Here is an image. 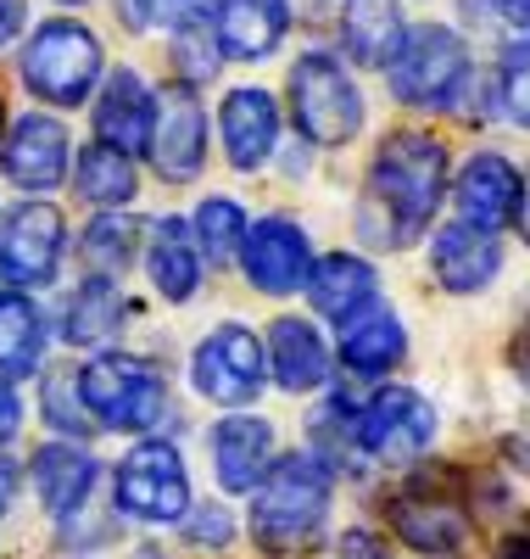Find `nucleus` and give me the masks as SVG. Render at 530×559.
I'll use <instances>...</instances> for the list:
<instances>
[{
    "label": "nucleus",
    "instance_id": "f257e3e1",
    "mask_svg": "<svg viewBox=\"0 0 530 559\" xmlns=\"http://www.w3.org/2000/svg\"><path fill=\"white\" fill-rule=\"evenodd\" d=\"M447 197V146L424 129H397L380 140L369 163V197H363V236L380 247H413Z\"/></svg>",
    "mask_w": 530,
    "mask_h": 559
},
{
    "label": "nucleus",
    "instance_id": "f03ea898",
    "mask_svg": "<svg viewBox=\"0 0 530 559\" xmlns=\"http://www.w3.org/2000/svg\"><path fill=\"white\" fill-rule=\"evenodd\" d=\"M329 515V471L313 453H285L252 498V537L268 554H302L318 543Z\"/></svg>",
    "mask_w": 530,
    "mask_h": 559
},
{
    "label": "nucleus",
    "instance_id": "7ed1b4c3",
    "mask_svg": "<svg viewBox=\"0 0 530 559\" xmlns=\"http://www.w3.org/2000/svg\"><path fill=\"white\" fill-rule=\"evenodd\" d=\"M79 392L107 431L146 437L168 414V381L157 376V364L134 358V353H95L79 369Z\"/></svg>",
    "mask_w": 530,
    "mask_h": 559
},
{
    "label": "nucleus",
    "instance_id": "20e7f679",
    "mask_svg": "<svg viewBox=\"0 0 530 559\" xmlns=\"http://www.w3.org/2000/svg\"><path fill=\"white\" fill-rule=\"evenodd\" d=\"M95 79H101V39H95L84 23L51 17V23L34 28L28 51H23L28 96L51 102V107H79V102H89Z\"/></svg>",
    "mask_w": 530,
    "mask_h": 559
},
{
    "label": "nucleus",
    "instance_id": "39448f33",
    "mask_svg": "<svg viewBox=\"0 0 530 559\" xmlns=\"http://www.w3.org/2000/svg\"><path fill=\"white\" fill-rule=\"evenodd\" d=\"M385 84L402 107H453L469 84V45L442 23H419L408 28L397 62L385 68Z\"/></svg>",
    "mask_w": 530,
    "mask_h": 559
},
{
    "label": "nucleus",
    "instance_id": "423d86ee",
    "mask_svg": "<svg viewBox=\"0 0 530 559\" xmlns=\"http://www.w3.org/2000/svg\"><path fill=\"white\" fill-rule=\"evenodd\" d=\"M291 112H297V129L313 140V146H347V140H358V129H363V96L329 51L297 57V68H291Z\"/></svg>",
    "mask_w": 530,
    "mask_h": 559
},
{
    "label": "nucleus",
    "instance_id": "0eeeda50",
    "mask_svg": "<svg viewBox=\"0 0 530 559\" xmlns=\"http://www.w3.org/2000/svg\"><path fill=\"white\" fill-rule=\"evenodd\" d=\"M263 376H268V342H257V331H246V324H218L190 358V381L218 408L252 403L263 392Z\"/></svg>",
    "mask_w": 530,
    "mask_h": 559
},
{
    "label": "nucleus",
    "instance_id": "6e6552de",
    "mask_svg": "<svg viewBox=\"0 0 530 559\" xmlns=\"http://www.w3.org/2000/svg\"><path fill=\"white\" fill-rule=\"evenodd\" d=\"M118 509L152 526H173L179 515H190V476L173 442L152 437L118 464Z\"/></svg>",
    "mask_w": 530,
    "mask_h": 559
},
{
    "label": "nucleus",
    "instance_id": "1a4fd4ad",
    "mask_svg": "<svg viewBox=\"0 0 530 559\" xmlns=\"http://www.w3.org/2000/svg\"><path fill=\"white\" fill-rule=\"evenodd\" d=\"M352 431H358L363 453H374L385 464H408L436 442V408H430V397H419L413 386H380L358 408Z\"/></svg>",
    "mask_w": 530,
    "mask_h": 559
},
{
    "label": "nucleus",
    "instance_id": "9d476101",
    "mask_svg": "<svg viewBox=\"0 0 530 559\" xmlns=\"http://www.w3.org/2000/svg\"><path fill=\"white\" fill-rule=\"evenodd\" d=\"M68 247V218L51 202H23L0 224V274L12 286H51Z\"/></svg>",
    "mask_w": 530,
    "mask_h": 559
},
{
    "label": "nucleus",
    "instance_id": "9b49d317",
    "mask_svg": "<svg viewBox=\"0 0 530 559\" xmlns=\"http://www.w3.org/2000/svg\"><path fill=\"white\" fill-rule=\"evenodd\" d=\"M313 241H308V229L297 218H257L252 224V236H246V252H240V269H246V280L257 292L268 297H291L302 292L308 280H313Z\"/></svg>",
    "mask_w": 530,
    "mask_h": 559
},
{
    "label": "nucleus",
    "instance_id": "f8f14e48",
    "mask_svg": "<svg viewBox=\"0 0 530 559\" xmlns=\"http://www.w3.org/2000/svg\"><path fill=\"white\" fill-rule=\"evenodd\" d=\"M152 163L168 185H190L207 163V112L196 102V84H168L157 96V134H152Z\"/></svg>",
    "mask_w": 530,
    "mask_h": 559
},
{
    "label": "nucleus",
    "instance_id": "ddd939ff",
    "mask_svg": "<svg viewBox=\"0 0 530 559\" xmlns=\"http://www.w3.org/2000/svg\"><path fill=\"white\" fill-rule=\"evenodd\" d=\"M453 202H458V218L497 236V229L519 224V207H525V174L497 157V152H474L463 168H458V185H453Z\"/></svg>",
    "mask_w": 530,
    "mask_h": 559
},
{
    "label": "nucleus",
    "instance_id": "4468645a",
    "mask_svg": "<svg viewBox=\"0 0 530 559\" xmlns=\"http://www.w3.org/2000/svg\"><path fill=\"white\" fill-rule=\"evenodd\" d=\"M0 163H7V179L23 185V191H57L73 168L68 163V129L51 112H28L7 129Z\"/></svg>",
    "mask_w": 530,
    "mask_h": 559
},
{
    "label": "nucleus",
    "instance_id": "2eb2a0df",
    "mask_svg": "<svg viewBox=\"0 0 530 559\" xmlns=\"http://www.w3.org/2000/svg\"><path fill=\"white\" fill-rule=\"evenodd\" d=\"M213 471L224 492H257L274 471V426L257 414H229L213 426Z\"/></svg>",
    "mask_w": 530,
    "mask_h": 559
},
{
    "label": "nucleus",
    "instance_id": "dca6fc26",
    "mask_svg": "<svg viewBox=\"0 0 530 559\" xmlns=\"http://www.w3.org/2000/svg\"><path fill=\"white\" fill-rule=\"evenodd\" d=\"M152 134H157V96L134 68H118L101 84V102H95V140L134 157V152H152Z\"/></svg>",
    "mask_w": 530,
    "mask_h": 559
},
{
    "label": "nucleus",
    "instance_id": "f3484780",
    "mask_svg": "<svg viewBox=\"0 0 530 559\" xmlns=\"http://www.w3.org/2000/svg\"><path fill=\"white\" fill-rule=\"evenodd\" d=\"M430 269H436V280L453 297H474L497 280L503 247H497V236H486V229L458 218V224L436 229V241H430Z\"/></svg>",
    "mask_w": 530,
    "mask_h": 559
},
{
    "label": "nucleus",
    "instance_id": "a211bd4d",
    "mask_svg": "<svg viewBox=\"0 0 530 559\" xmlns=\"http://www.w3.org/2000/svg\"><path fill=\"white\" fill-rule=\"evenodd\" d=\"M218 123H224V157L234 174H257L279 140V102L268 90H229L224 107H218Z\"/></svg>",
    "mask_w": 530,
    "mask_h": 559
},
{
    "label": "nucleus",
    "instance_id": "6ab92c4d",
    "mask_svg": "<svg viewBox=\"0 0 530 559\" xmlns=\"http://www.w3.org/2000/svg\"><path fill=\"white\" fill-rule=\"evenodd\" d=\"M285 28H291V7L285 0H218V12H213V39L234 62L274 57Z\"/></svg>",
    "mask_w": 530,
    "mask_h": 559
},
{
    "label": "nucleus",
    "instance_id": "aec40b11",
    "mask_svg": "<svg viewBox=\"0 0 530 559\" xmlns=\"http://www.w3.org/2000/svg\"><path fill=\"white\" fill-rule=\"evenodd\" d=\"M408 358V331L402 319L392 313V302H369L352 319H341V364L352 376H385Z\"/></svg>",
    "mask_w": 530,
    "mask_h": 559
},
{
    "label": "nucleus",
    "instance_id": "412c9836",
    "mask_svg": "<svg viewBox=\"0 0 530 559\" xmlns=\"http://www.w3.org/2000/svg\"><path fill=\"white\" fill-rule=\"evenodd\" d=\"M268 369H274V381L279 392H318L329 381V347L318 336V324L297 319V313H285L274 319V331H268Z\"/></svg>",
    "mask_w": 530,
    "mask_h": 559
},
{
    "label": "nucleus",
    "instance_id": "4be33fe9",
    "mask_svg": "<svg viewBox=\"0 0 530 559\" xmlns=\"http://www.w3.org/2000/svg\"><path fill=\"white\" fill-rule=\"evenodd\" d=\"M89 487H95V453L89 448H79V442H45L34 453V492L45 503V515H57V521L79 515Z\"/></svg>",
    "mask_w": 530,
    "mask_h": 559
},
{
    "label": "nucleus",
    "instance_id": "5701e85b",
    "mask_svg": "<svg viewBox=\"0 0 530 559\" xmlns=\"http://www.w3.org/2000/svg\"><path fill=\"white\" fill-rule=\"evenodd\" d=\"M392 526L419 554H453L469 537V515L453 498H442V492H402L392 503Z\"/></svg>",
    "mask_w": 530,
    "mask_h": 559
},
{
    "label": "nucleus",
    "instance_id": "b1692460",
    "mask_svg": "<svg viewBox=\"0 0 530 559\" xmlns=\"http://www.w3.org/2000/svg\"><path fill=\"white\" fill-rule=\"evenodd\" d=\"M374 292H380L374 263H369V258H352V252H324V258L313 263V280H308L313 308H318L324 319H335V324L352 319L358 308H369Z\"/></svg>",
    "mask_w": 530,
    "mask_h": 559
},
{
    "label": "nucleus",
    "instance_id": "393cba45",
    "mask_svg": "<svg viewBox=\"0 0 530 559\" xmlns=\"http://www.w3.org/2000/svg\"><path fill=\"white\" fill-rule=\"evenodd\" d=\"M341 39H347V57L358 68H392L397 51H402V39H408L397 0H347Z\"/></svg>",
    "mask_w": 530,
    "mask_h": 559
},
{
    "label": "nucleus",
    "instance_id": "a878e982",
    "mask_svg": "<svg viewBox=\"0 0 530 559\" xmlns=\"http://www.w3.org/2000/svg\"><path fill=\"white\" fill-rule=\"evenodd\" d=\"M146 269H152V286L168 302L196 297V286H202V241H190V224H179V218H157L152 224Z\"/></svg>",
    "mask_w": 530,
    "mask_h": 559
},
{
    "label": "nucleus",
    "instance_id": "bb28decb",
    "mask_svg": "<svg viewBox=\"0 0 530 559\" xmlns=\"http://www.w3.org/2000/svg\"><path fill=\"white\" fill-rule=\"evenodd\" d=\"M73 191H79L89 207H123V202H134L140 179H134L129 152L107 146V140H89V146H79V163H73Z\"/></svg>",
    "mask_w": 530,
    "mask_h": 559
},
{
    "label": "nucleus",
    "instance_id": "cd10ccee",
    "mask_svg": "<svg viewBox=\"0 0 530 559\" xmlns=\"http://www.w3.org/2000/svg\"><path fill=\"white\" fill-rule=\"evenodd\" d=\"M39 342H45L39 308L23 292H0V381L34 376L39 369Z\"/></svg>",
    "mask_w": 530,
    "mask_h": 559
},
{
    "label": "nucleus",
    "instance_id": "c85d7f7f",
    "mask_svg": "<svg viewBox=\"0 0 530 559\" xmlns=\"http://www.w3.org/2000/svg\"><path fill=\"white\" fill-rule=\"evenodd\" d=\"M123 324V297L112 280H84V286L73 292V308H68V342L73 347H112Z\"/></svg>",
    "mask_w": 530,
    "mask_h": 559
},
{
    "label": "nucleus",
    "instance_id": "c756f323",
    "mask_svg": "<svg viewBox=\"0 0 530 559\" xmlns=\"http://www.w3.org/2000/svg\"><path fill=\"white\" fill-rule=\"evenodd\" d=\"M196 241H202V258H213V263H234L240 252H246V236H252V224H246V213H240V202H229V197H207L202 207H196Z\"/></svg>",
    "mask_w": 530,
    "mask_h": 559
},
{
    "label": "nucleus",
    "instance_id": "7c9ffc66",
    "mask_svg": "<svg viewBox=\"0 0 530 559\" xmlns=\"http://www.w3.org/2000/svg\"><path fill=\"white\" fill-rule=\"evenodd\" d=\"M134 236H140V224H134L129 213H101V218H95V224L84 229V241H79L89 274H95V280L123 274L129 258H134Z\"/></svg>",
    "mask_w": 530,
    "mask_h": 559
},
{
    "label": "nucleus",
    "instance_id": "2f4dec72",
    "mask_svg": "<svg viewBox=\"0 0 530 559\" xmlns=\"http://www.w3.org/2000/svg\"><path fill=\"white\" fill-rule=\"evenodd\" d=\"M79 386V369H45V419H51V431L57 437H89V419H84V392H73Z\"/></svg>",
    "mask_w": 530,
    "mask_h": 559
},
{
    "label": "nucleus",
    "instance_id": "473e14b6",
    "mask_svg": "<svg viewBox=\"0 0 530 559\" xmlns=\"http://www.w3.org/2000/svg\"><path fill=\"white\" fill-rule=\"evenodd\" d=\"M497 112L514 129H530V39H514L497 62Z\"/></svg>",
    "mask_w": 530,
    "mask_h": 559
},
{
    "label": "nucleus",
    "instance_id": "72a5a7b5",
    "mask_svg": "<svg viewBox=\"0 0 530 559\" xmlns=\"http://www.w3.org/2000/svg\"><path fill=\"white\" fill-rule=\"evenodd\" d=\"M229 537H234L229 509H218V503H202L196 515H190V543H196V548H224Z\"/></svg>",
    "mask_w": 530,
    "mask_h": 559
},
{
    "label": "nucleus",
    "instance_id": "f704fd0d",
    "mask_svg": "<svg viewBox=\"0 0 530 559\" xmlns=\"http://www.w3.org/2000/svg\"><path fill=\"white\" fill-rule=\"evenodd\" d=\"M474 12H486V17H497V23H508V28H519L525 39H530V0H469Z\"/></svg>",
    "mask_w": 530,
    "mask_h": 559
},
{
    "label": "nucleus",
    "instance_id": "c9c22d12",
    "mask_svg": "<svg viewBox=\"0 0 530 559\" xmlns=\"http://www.w3.org/2000/svg\"><path fill=\"white\" fill-rule=\"evenodd\" d=\"M341 559H392V548H385L374 532H363V526H358V532H347V537H341Z\"/></svg>",
    "mask_w": 530,
    "mask_h": 559
},
{
    "label": "nucleus",
    "instance_id": "e433bc0d",
    "mask_svg": "<svg viewBox=\"0 0 530 559\" xmlns=\"http://www.w3.org/2000/svg\"><path fill=\"white\" fill-rule=\"evenodd\" d=\"M213 7V0H162L157 17H168L173 28H190V23H202V12Z\"/></svg>",
    "mask_w": 530,
    "mask_h": 559
},
{
    "label": "nucleus",
    "instance_id": "4c0bfd02",
    "mask_svg": "<svg viewBox=\"0 0 530 559\" xmlns=\"http://www.w3.org/2000/svg\"><path fill=\"white\" fill-rule=\"evenodd\" d=\"M17 426H23V403H17V392L7 381H0V448L17 437Z\"/></svg>",
    "mask_w": 530,
    "mask_h": 559
},
{
    "label": "nucleus",
    "instance_id": "58836bf2",
    "mask_svg": "<svg viewBox=\"0 0 530 559\" xmlns=\"http://www.w3.org/2000/svg\"><path fill=\"white\" fill-rule=\"evenodd\" d=\"M157 7H162V0H118V17L140 34V28H152V23H157Z\"/></svg>",
    "mask_w": 530,
    "mask_h": 559
},
{
    "label": "nucleus",
    "instance_id": "ea45409f",
    "mask_svg": "<svg viewBox=\"0 0 530 559\" xmlns=\"http://www.w3.org/2000/svg\"><path fill=\"white\" fill-rule=\"evenodd\" d=\"M28 0H0V45H12V34H23Z\"/></svg>",
    "mask_w": 530,
    "mask_h": 559
},
{
    "label": "nucleus",
    "instance_id": "a19ab883",
    "mask_svg": "<svg viewBox=\"0 0 530 559\" xmlns=\"http://www.w3.org/2000/svg\"><path fill=\"white\" fill-rule=\"evenodd\" d=\"M492 559H530V526H519L514 537H503Z\"/></svg>",
    "mask_w": 530,
    "mask_h": 559
},
{
    "label": "nucleus",
    "instance_id": "79ce46f5",
    "mask_svg": "<svg viewBox=\"0 0 530 559\" xmlns=\"http://www.w3.org/2000/svg\"><path fill=\"white\" fill-rule=\"evenodd\" d=\"M519 229H525V241H530V185H525V207H519Z\"/></svg>",
    "mask_w": 530,
    "mask_h": 559
},
{
    "label": "nucleus",
    "instance_id": "37998d69",
    "mask_svg": "<svg viewBox=\"0 0 530 559\" xmlns=\"http://www.w3.org/2000/svg\"><path fill=\"white\" fill-rule=\"evenodd\" d=\"M0 146H7V102H0Z\"/></svg>",
    "mask_w": 530,
    "mask_h": 559
},
{
    "label": "nucleus",
    "instance_id": "c03bdc74",
    "mask_svg": "<svg viewBox=\"0 0 530 559\" xmlns=\"http://www.w3.org/2000/svg\"><path fill=\"white\" fill-rule=\"evenodd\" d=\"M62 7H79V0H62Z\"/></svg>",
    "mask_w": 530,
    "mask_h": 559
},
{
    "label": "nucleus",
    "instance_id": "a18cd8bd",
    "mask_svg": "<svg viewBox=\"0 0 530 559\" xmlns=\"http://www.w3.org/2000/svg\"><path fill=\"white\" fill-rule=\"evenodd\" d=\"M0 509H7V503H0Z\"/></svg>",
    "mask_w": 530,
    "mask_h": 559
}]
</instances>
